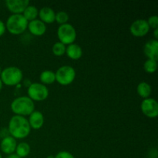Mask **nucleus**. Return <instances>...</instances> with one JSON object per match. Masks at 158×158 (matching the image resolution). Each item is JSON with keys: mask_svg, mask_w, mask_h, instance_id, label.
Here are the masks:
<instances>
[{"mask_svg": "<svg viewBox=\"0 0 158 158\" xmlns=\"http://www.w3.org/2000/svg\"><path fill=\"white\" fill-rule=\"evenodd\" d=\"M30 125L25 117L15 115L10 119L9 123V134L16 139H23L27 137L30 133Z\"/></svg>", "mask_w": 158, "mask_h": 158, "instance_id": "obj_1", "label": "nucleus"}, {"mask_svg": "<svg viewBox=\"0 0 158 158\" xmlns=\"http://www.w3.org/2000/svg\"><path fill=\"white\" fill-rule=\"evenodd\" d=\"M11 109L16 115L27 116L30 115L35 110V105L33 100L29 97H19L15 98L11 103Z\"/></svg>", "mask_w": 158, "mask_h": 158, "instance_id": "obj_2", "label": "nucleus"}, {"mask_svg": "<svg viewBox=\"0 0 158 158\" xmlns=\"http://www.w3.org/2000/svg\"><path fill=\"white\" fill-rule=\"evenodd\" d=\"M28 23L23 14H12L8 18L6 27L10 33L18 35L26 30L28 27Z\"/></svg>", "mask_w": 158, "mask_h": 158, "instance_id": "obj_3", "label": "nucleus"}, {"mask_svg": "<svg viewBox=\"0 0 158 158\" xmlns=\"http://www.w3.org/2000/svg\"><path fill=\"white\" fill-rule=\"evenodd\" d=\"M1 80L8 86L18 85L23 80V71L16 66H9L1 72Z\"/></svg>", "mask_w": 158, "mask_h": 158, "instance_id": "obj_4", "label": "nucleus"}, {"mask_svg": "<svg viewBox=\"0 0 158 158\" xmlns=\"http://www.w3.org/2000/svg\"><path fill=\"white\" fill-rule=\"evenodd\" d=\"M57 35L60 40V42L66 44L73 43L77 37V31L75 28L69 23H65L59 26L57 29Z\"/></svg>", "mask_w": 158, "mask_h": 158, "instance_id": "obj_5", "label": "nucleus"}, {"mask_svg": "<svg viewBox=\"0 0 158 158\" xmlns=\"http://www.w3.org/2000/svg\"><path fill=\"white\" fill-rule=\"evenodd\" d=\"M29 97L35 101H42L46 100L49 96L47 86L40 83H32L28 87Z\"/></svg>", "mask_w": 158, "mask_h": 158, "instance_id": "obj_6", "label": "nucleus"}, {"mask_svg": "<svg viewBox=\"0 0 158 158\" xmlns=\"http://www.w3.org/2000/svg\"><path fill=\"white\" fill-rule=\"evenodd\" d=\"M56 74V80L62 85H69L76 77V71L71 66H60Z\"/></svg>", "mask_w": 158, "mask_h": 158, "instance_id": "obj_7", "label": "nucleus"}, {"mask_svg": "<svg viewBox=\"0 0 158 158\" xmlns=\"http://www.w3.org/2000/svg\"><path fill=\"white\" fill-rule=\"evenodd\" d=\"M142 112L150 118H154L158 115V103L155 99L146 98L140 104Z\"/></svg>", "mask_w": 158, "mask_h": 158, "instance_id": "obj_8", "label": "nucleus"}, {"mask_svg": "<svg viewBox=\"0 0 158 158\" xmlns=\"http://www.w3.org/2000/svg\"><path fill=\"white\" fill-rule=\"evenodd\" d=\"M149 29L150 26L148 22L146 19H143L135 20L130 27V30H131L132 35L137 37H141L145 35L149 32Z\"/></svg>", "mask_w": 158, "mask_h": 158, "instance_id": "obj_9", "label": "nucleus"}, {"mask_svg": "<svg viewBox=\"0 0 158 158\" xmlns=\"http://www.w3.org/2000/svg\"><path fill=\"white\" fill-rule=\"evenodd\" d=\"M6 5L13 14H22L29 5V0H6Z\"/></svg>", "mask_w": 158, "mask_h": 158, "instance_id": "obj_10", "label": "nucleus"}, {"mask_svg": "<svg viewBox=\"0 0 158 158\" xmlns=\"http://www.w3.org/2000/svg\"><path fill=\"white\" fill-rule=\"evenodd\" d=\"M143 52L150 60L157 61L158 59V40H151L144 45Z\"/></svg>", "mask_w": 158, "mask_h": 158, "instance_id": "obj_11", "label": "nucleus"}, {"mask_svg": "<svg viewBox=\"0 0 158 158\" xmlns=\"http://www.w3.org/2000/svg\"><path fill=\"white\" fill-rule=\"evenodd\" d=\"M16 146V140L12 136H8V137L2 138L1 143H0L2 151L9 155L13 154L14 151H15Z\"/></svg>", "mask_w": 158, "mask_h": 158, "instance_id": "obj_12", "label": "nucleus"}, {"mask_svg": "<svg viewBox=\"0 0 158 158\" xmlns=\"http://www.w3.org/2000/svg\"><path fill=\"white\" fill-rule=\"evenodd\" d=\"M28 28L32 34L35 35H42L46 32V26L40 19H34L28 23Z\"/></svg>", "mask_w": 158, "mask_h": 158, "instance_id": "obj_13", "label": "nucleus"}, {"mask_svg": "<svg viewBox=\"0 0 158 158\" xmlns=\"http://www.w3.org/2000/svg\"><path fill=\"white\" fill-rule=\"evenodd\" d=\"M28 121L30 125V127L37 130L43 127V123H44V117L41 112L38 110H34L29 115Z\"/></svg>", "mask_w": 158, "mask_h": 158, "instance_id": "obj_14", "label": "nucleus"}, {"mask_svg": "<svg viewBox=\"0 0 158 158\" xmlns=\"http://www.w3.org/2000/svg\"><path fill=\"white\" fill-rule=\"evenodd\" d=\"M38 15H40V18L41 19L40 20L44 23H52L55 21L56 12L50 7H47V6L43 7L39 11Z\"/></svg>", "mask_w": 158, "mask_h": 158, "instance_id": "obj_15", "label": "nucleus"}, {"mask_svg": "<svg viewBox=\"0 0 158 158\" xmlns=\"http://www.w3.org/2000/svg\"><path fill=\"white\" fill-rule=\"evenodd\" d=\"M66 52L70 59L78 60L83 55V49L79 45L76 43H71L66 48Z\"/></svg>", "mask_w": 158, "mask_h": 158, "instance_id": "obj_16", "label": "nucleus"}, {"mask_svg": "<svg viewBox=\"0 0 158 158\" xmlns=\"http://www.w3.org/2000/svg\"><path fill=\"white\" fill-rule=\"evenodd\" d=\"M151 86L149 83L146 82H141L138 84L137 87V94L143 98L146 99L149 97V96L151 94Z\"/></svg>", "mask_w": 158, "mask_h": 158, "instance_id": "obj_17", "label": "nucleus"}, {"mask_svg": "<svg viewBox=\"0 0 158 158\" xmlns=\"http://www.w3.org/2000/svg\"><path fill=\"white\" fill-rule=\"evenodd\" d=\"M38 14L39 10L37 9V8L34 6H31V5H29L23 12V15L28 22L35 19Z\"/></svg>", "mask_w": 158, "mask_h": 158, "instance_id": "obj_18", "label": "nucleus"}, {"mask_svg": "<svg viewBox=\"0 0 158 158\" xmlns=\"http://www.w3.org/2000/svg\"><path fill=\"white\" fill-rule=\"evenodd\" d=\"M15 151H16L15 154L19 157H26L30 153V146H29V143H26V142H22V143L17 144Z\"/></svg>", "mask_w": 158, "mask_h": 158, "instance_id": "obj_19", "label": "nucleus"}, {"mask_svg": "<svg viewBox=\"0 0 158 158\" xmlns=\"http://www.w3.org/2000/svg\"><path fill=\"white\" fill-rule=\"evenodd\" d=\"M40 79L42 83L51 84L56 81V74L52 70H44L40 74Z\"/></svg>", "mask_w": 158, "mask_h": 158, "instance_id": "obj_20", "label": "nucleus"}, {"mask_svg": "<svg viewBox=\"0 0 158 158\" xmlns=\"http://www.w3.org/2000/svg\"><path fill=\"white\" fill-rule=\"evenodd\" d=\"M66 45H64L60 41L56 42L52 46V52H53L54 55L60 56L66 52Z\"/></svg>", "mask_w": 158, "mask_h": 158, "instance_id": "obj_21", "label": "nucleus"}, {"mask_svg": "<svg viewBox=\"0 0 158 158\" xmlns=\"http://www.w3.org/2000/svg\"><path fill=\"white\" fill-rule=\"evenodd\" d=\"M157 63L156 60H150L148 59V60H146L143 64V69L146 72L150 73H154L157 69Z\"/></svg>", "mask_w": 158, "mask_h": 158, "instance_id": "obj_22", "label": "nucleus"}, {"mask_svg": "<svg viewBox=\"0 0 158 158\" xmlns=\"http://www.w3.org/2000/svg\"><path fill=\"white\" fill-rule=\"evenodd\" d=\"M55 20L61 25L67 23V21L69 20V15L67 12H64V11H60L56 13Z\"/></svg>", "mask_w": 158, "mask_h": 158, "instance_id": "obj_23", "label": "nucleus"}, {"mask_svg": "<svg viewBox=\"0 0 158 158\" xmlns=\"http://www.w3.org/2000/svg\"><path fill=\"white\" fill-rule=\"evenodd\" d=\"M148 25H149L150 28H153V29H157L158 28V16L157 15H152V16L149 17L148 21Z\"/></svg>", "mask_w": 158, "mask_h": 158, "instance_id": "obj_24", "label": "nucleus"}, {"mask_svg": "<svg viewBox=\"0 0 158 158\" xmlns=\"http://www.w3.org/2000/svg\"><path fill=\"white\" fill-rule=\"evenodd\" d=\"M54 158H75L71 153L68 151H60L54 157Z\"/></svg>", "mask_w": 158, "mask_h": 158, "instance_id": "obj_25", "label": "nucleus"}, {"mask_svg": "<svg viewBox=\"0 0 158 158\" xmlns=\"http://www.w3.org/2000/svg\"><path fill=\"white\" fill-rule=\"evenodd\" d=\"M6 24H5L2 20H0V36H2V35L5 33V32H6Z\"/></svg>", "mask_w": 158, "mask_h": 158, "instance_id": "obj_26", "label": "nucleus"}, {"mask_svg": "<svg viewBox=\"0 0 158 158\" xmlns=\"http://www.w3.org/2000/svg\"><path fill=\"white\" fill-rule=\"evenodd\" d=\"M6 158H21L19 157L18 155H16L15 154H9Z\"/></svg>", "mask_w": 158, "mask_h": 158, "instance_id": "obj_27", "label": "nucleus"}, {"mask_svg": "<svg viewBox=\"0 0 158 158\" xmlns=\"http://www.w3.org/2000/svg\"><path fill=\"white\" fill-rule=\"evenodd\" d=\"M157 32H158V28H157V29H154V37H155V40H157V38H158Z\"/></svg>", "mask_w": 158, "mask_h": 158, "instance_id": "obj_28", "label": "nucleus"}, {"mask_svg": "<svg viewBox=\"0 0 158 158\" xmlns=\"http://www.w3.org/2000/svg\"><path fill=\"white\" fill-rule=\"evenodd\" d=\"M2 80H1V79H0V90H1V89H2Z\"/></svg>", "mask_w": 158, "mask_h": 158, "instance_id": "obj_29", "label": "nucleus"}, {"mask_svg": "<svg viewBox=\"0 0 158 158\" xmlns=\"http://www.w3.org/2000/svg\"><path fill=\"white\" fill-rule=\"evenodd\" d=\"M47 158H54V156H52V155H49L47 157Z\"/></svg>", "mask_w": 158, "mask_h": 158, "instance_id": "obj_30", "label": "nucleus"}, {"mask_svg": "<svg viewBox=\"0 0 158 158\" xmlns=\"http://www.w3.org/2000/svg\"><path fill=\"white\" fill-rule=\"evenodd\" d=\"M1 72H2V69H1V66H0V74H1Z\"/></svg>", "mask_w": 158, "mask_h": 158, "instance_id": "obj_31", "label": "nucleus"}, {"mask_svg": "<svg viewBox=\"0 0 158 158\" xmlns=\"http://www.w3.org/2000/svg\"><path fill=\"white\" fill-rule=\"evenodd\" d=\"M0 158H2V154H0Z\"/></svg>", "mask_w": 158, "mask_h": 158, "instance_id": "obj_32", "label": "nucleus"}]
</instances>
